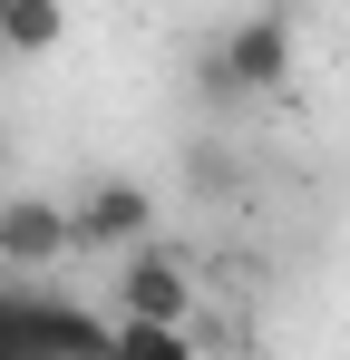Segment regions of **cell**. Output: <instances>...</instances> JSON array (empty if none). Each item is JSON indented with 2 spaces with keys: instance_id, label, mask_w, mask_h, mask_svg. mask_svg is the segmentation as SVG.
I'll return each mask as SVG.
<instances>
[{
  "instance_id": "cell-1",
  "label": "cell",
  "mask_w": 350,
  "mask_h": 360,
  "mask_svg": "<svg viewBox=\"0 0 350 360\" xmlns=\"http://www.w3.org/2000/svg\"><path fill=\"white\" fill-rule=\"evenodd\" d=\"M292 78V20L283 10H243L224 39H214V59H205V88L214 98H273Z\"/></svg>"
},
{
  "instance_id": "cell-2",
  "label": "cell",
  "mask_w": 350,
  "mask_h": 360,
  "mask_svg": "<svg viewBox=\"0 0 350 360\" xmlns=\"http://www.w3.org/2000/svg\"><path fill=\"white\" fill-rule=\"evenodd\" d=\"M156 234V185L136 176H98L88 195H68V243L78 253H127V243Z\"/></svg>"
},
{
  "instance_id": "cell-3",
  "label": "cell",
  "mask_w": 350,
  "mask_h": 360,
  "mask_svg": "<svg viewBox=\"0 0 350 360\" xmlns=\"http://www.w3.org/2000/svg\"><path fill=\"white\" fill-rule=\"evenodd\" d=\"M78 243H68V205L58 195H0V263L30 283V273H49V263H68Z\"/></svg>"
},
{
  "instance_id": "cell-4",
  "label": "cell",
  "mask_w": 350,
  "mask_h": 360,
  "mask_svg": "<svg viewBox=\"0 0 350 360\" xmlns=\"http://www.w3.org/2000/svg\"><path fill=\"white\" fill-rule=\"evenodd\" d=\"M117 302H127V321H185V302H195V283H185V253H166V243H127Z\"/></svg>"
},
{
  "instance_id": "cell-5",
  "label": "cell",
  "mask_w": 350,
  "mask_h": 360,
  "mask_svg": "<svg viewBox=\"0 0 350 360\" xmlns=\"http://www.w3.org/2000/svg\"><path fill=\"white\" fill-rule=\"evenodd\" d=\"M58 39H68V10H58V0H10V10H0V49H10V59H49Z\"/></svg>"
},
{
  "instance_id": "cell-6",
  "label": "cell",
  "mask_w": 350,
  "mask_h": 360,
  "mask_svg": "<svg viewBox=\"0 0 350 360\" xmlns=\"http://www.w3.org/2000/svg\"><path fill=\"white\" fill-rule=\"evenodd\" d=\"M0 283H10V263H0Z\"/></svg>"
},
{
  "instance_id": "cell-7",
  "label": "cell",
  "mask_w": 350,
  "mask_h": 360,
  "mask_svg": "<svg viewBox=\"0 0 350 360\" xmlns=\"http://www.w3.org/2000/svg\"><path fill=\"white\" fill-rule=\"evenodd\" d=\"M0 10H10V0H0Z\"/></svg>"
}]
</instances>
